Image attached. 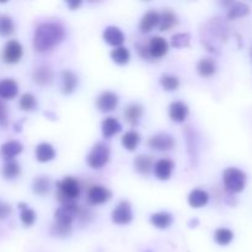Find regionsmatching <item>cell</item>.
<instances>
[{
	"label": "cell",
	"instance_id": "obj_1",
	"mask_svg": "<svg viewBox=\"0 0 252 252\" xmlns=\"http://www.w3.org/2000/svg\"><path fill=\"white\" fill-rule=\"evenodd\" d=\"M65 38V29L59 22H42L33 33V47L39 53H47L62 43Z\"/></svg>",
	"mask_w": 252,
	"mask_h": 252
},
{
	"label": "cell",
	"instance_id": "obj_2",
	"mask_svg": "<svg viewBox=\"0 0 252 252\" xmlns=\"http://www.w3.org/2000/svg\"><path fill=\"white\" fill-rule=\"evenodd\" d=\"M81 187L79 181L71 176L64 177L63 180L57 182V199L61 204L76 203L80 197Z\"/></svg>",
	"mask_w": 252,
	"mask_h": 252
},
{
	"label": "cell",
	"instance_id": "obj_3",
	"mask_svg": "<svg viewBox=\"0 0 252 252\" xmlns=\"http://www.w3.org/2000/svg\"><path fill=\"white\" fill-rule=\"evenodd\" d=\"M111 158L110 145L105 142H97L91 148L90 153L86 157V161L91 169H102L108 164Z\"/></svg>",
	"mask_w": 252,
	"mask_h": 252
},
{
	"label": "cell",
	"instance_id": "obj_4",
	"mask_svg": "<svg viewBox=\"0 0 252 252\" xmlns=\"http://www.w3.org/2000/svg\"><path fill=\"white\" fill-rule=\"evenodd\" d=\"M224 187L230 193H239L245 189L246 175L238 167H228L223 172Z\"/></svg>",
	"mask_w": 252,
	"mask_h": 252
},
{
	"label": "cell",
	"instance_id": "obj_5",
	"mask_svg": "<svg viewBox=\"0 0 252 252\" xmlns=\"http://www.w3.org/2000/svg\"><path fill=\"white\" fill-rule=\"evenodd\" d=\"M79 211H80V207L76 203L62 204L54 212V223L73 226L74 220L78 218Z\"/></svg>",
	"mask_w": 252,
	"mask_h": 252
},
{
	"label": "cell",
	"instance_id": "obj_6",
	"mask_svg": "<svg viewBox=\"0 0 252 252\" xmlns=\"http://www.w3.org/2000/svg\"><path fill=\"white\" fill-rule=\"evenodd\" d=\"M111 218H112L113 223L117 224V225H127V224L132 223L134 214H133L130 202L127 201V199L121 201L112 211Z\"/></svg>",
	"mask_w": 252,
	"mask_h": 252
},
{
	"label": "cell",
	"instance_id": "obj_7",
	"mask_svg": "<svg viewBox=\"0 0 252 252\" xmlns=\"http://www.w3.org/2000/svg\"><path fill=\"white\" fill-rule=\"evenodd\" d=\"M24 56V48L22 44L16 39H10L5 43L4 49H2V61L7 64H16L21 61Z\"/></svg>",
	"mask_w": 252,
	"mask_h": 252
},
{
	"label": "cell",
	"instance_id": "obj_8",
	"mask_svg": "<svg viewBox=\"0 0 252 252\" xmlns=\"http://www.w3.org/2000/svg\"><path fill=\"white\" fill-rule=\"evenodd\" d=\"M176 145L174 137L169 133H158L148 139V147L157 152H170Z\"/></svg>",
	"mask_w": 252,
	"mask_h": 252
},
{
	"label": "cell",
	"instance_id": "obj_9",
	"mask_svg": "<svg viewBox=\"0 0 252 252\" xmlns=\"http://www.w3.org/2000/svg\"><path fill=\"white\" fill-rule=\"evenodd\" d=\"M118 102H120V97L116 93L113 91H103L96 98V107L98 108V111L103 113L112 112L117 108Z\"/></svg>",
	"mask_w": 252,
	"mask_h": 252
},
{
	"label": "cell",
	"instance_id": "obj_10",
	"mask_svg": "<svg viewBox=\"0 0 252 252\" xmlns=\"http://www.w3.org/2000/svg\"><path fill=\"white\" fill-rule=\"evenodd\" d=\"M148 51H149L150 58L160 59L165 57L169 52V43L166 39L161 36H154L148 42Z\"/></svg>",
	"mask_w": 252,
	"mask_h": 252
},
{
	"label": "cell",
	"instance_id": "obj_11",
	"mask_svg": "<svg viewBox=\"0 0 252 252\" xmlns=\"http://www.w3.org/2000/svg\"><path fill=\"white\" fill-rule=\"evenodd\" d=\"M111 198H112V192H111V189H107L106 186H102V185H95L88 192L89 202L91 204H94V206L107 203Z\"/></svg>",
	"mask_w": 252,
	"mask_h": 252
},
{
	"label": "cell",
	"instance_id": "obj_12",
	"mask_svg": "<svg viewBox=\"0 0 252 252\" xmlns=\"http://www.w3.org/2000/svg\"><path fill=\"white\" fill-rule=\"evenodd\" d=\"M175 164L171 159H160L158 160L154 164V171L155 177L160 181H167V180L171 179L172 172H174Z\"/></svg>",
	"mask_w": 252,
	"mask_h": 252
},
{
	"label": "cell",
	"instance_id": "obj_13",
	"mask_svg": "<svg viewBox=\"0 0 252 252\" xmlns=\"http://www.w3.org/2000/svg\"><path fill=\"white\" fill-rule=\"evenodd\" d=\"M102 38L106 43L112 46L113 48H116V47H121L123 43H125L126 34L120 27L107 26L105 30H103Z\"/></svg>",
	"mask_w": 252,
	"mask_h": 252
},
{
	"label": "cell",
	"instance_id": "obj_14",
	"mask_svg": "<svg viewBox=\"0 0 252 252\" xmlns=\"http://www.w3.org/2000/svg\"><path fill=\"white\" fill-rule=\"evenodd\" d=\"M189 113V105L184 101H172L169 106V116L171 121L176 123H182L186 121Z\"/></svg>",
	"mask_w": 252,
	"mask_h": 252
},
{
	"label": "cell",
	"instance_id": "obj_15",
	"mask_svg": "<svg viewBox=\"0 0 252 252\" xmlns=\"http://www.w3.org/2000/svg\"><path fill=\"white\" fill-rule=\"evenodd\" d=\"M32 79L34 83L39 86H46L53 81L54 71L51 66L48 65H39L32 73Z\"/></svg>",
	"mask_w": 252,
	"mask_h": 252
},
{
	"label": "cell",
	"instance_id": "obj_16",
	"mask_svg": "<svg viewBox=\"0 0 252 252\" xmlns=\"http://www.w3.org/2000/svg\"><path fill=\"white\" fill-rule=\"evenodd\" d=\"M160 14L155 10H149L142 16L139 21V30L143 33H149L155 27L159 26Z\"/></svg>",
	"mask_w": 252,
	"mask_h": 252
},
{
	"label": "cell",
	"instance_id": "obj_17",
	"mask_svg": "<svg viewBox=\"0 0 252 252\" xmlns=\"http://www.w3.org/2000/svg\"><path fill=\"white\" fill-rule=\"evenodd\" d=\"M62 79V91L65 95H70L76 90L79 85V78L74 71L69 69H64L61 74Z\"/></svg>",
	"mask_w": 252,
	"mask_h": 252
},
{
	"label": "cell",
	"instance_id": "obj_18",
	"mask_svg": "<svg viewBox=\"0 0 252 252\" xmlns=\"http://www.w3.org/2000/svg\"><path fill=\"white\" fill-rule=\"evenodd\" d=\"M24 150V145L17 140H7L0 147V157L6 161L14 160L15 157L20 155Z\"/></svg>",
	"mask_w": 252,
	"mask_h": 252
},
{
	"label": "cell",
	"instance_id": "obj_19",
	"mask_svg": "<svg viewBox=\"0 0 252 252\" xmlns=\"http://www.w3.org/2000/svg\"><path fill=\"white\" fill-rule=\"evenodd\" d=\"M19 94V84L11 78L0 80V100H12Z\"/></svg>",
	"mask_w": 252,
	"mask_h": 252
},
{
	"label": "cell",
	"instance_id": "obj_20",
	"mask_svg": "<svg viewBox=\"0 0 252 252\" xmlns=\"http://www.w3.org/2000/svg\"><path fill=\"white\" fill-rule=\"evenodd\" d=\"M57 153L56 149H54L53 145L51 143L42 142L39 143L36 147V150H34V157H36V160L39 162H49L56 158Z\"/></svg>",
	"mask_w": 252,
	"mask_h": 252
},
{
	"label": "cell",
	"instance_id": "obj_21",
	"mask_svg": "<svg viewBox=\"0 0 252 252\" xmlns=\"http://www.w3.org/2000/svg\"><path fill=\"white\" fill-rule=\"evenodd\" d=\"M154 159L152 155L148 154H140L135 157L134 161H133V166H134L135 171L139 172L140 175H149L154 169Z\"/></svg>",
	"mask_w": 252,
	"mask_h": 252
},
{
	"label": "cell",
	"instance_id": "obj_22",
	"mask_svg": "<svg viewBox=\"0 0 252 252\" xmlns=\"http://www.w3.org/2000/svg\"><path fill=\"white\" fill-rule=\"evenodd\" d=\"M179 25V16L175 11L171 9H165L164 11L160 14V22H159V30L161 32L170 31L171 29L176 27Z\"/></svg>",
	"mask_w": 252,
	"mask_h": 252
},
{
	"label": "cell",
	"instance_id": "obj_23",
	"mask_svg": "<svg viewBox=\"0 0 252 252\" xmlns=\"http://www.w3.org/2000/svg\"><path fill=\"white\" fill-rule=\"evenodd\" d=\"M143 113H144V108L138 102L128 103L127 107L125 108V118L130 126H137L142 118Z\"/></svg>",
	"mask_w": 252,
	"mask_h": 252
},
{
	"label": "cell",
	"instance_id": "obj_24",
	"mask_svg": "<svg viewBox=\"0 0 252 252\" xmlns=\"http://www.w3.org/2000/svg\"><path fill=\"white\" fill-rule=\"evenodd\" d=\"M197 73L202 78H211L217 73V62L211 57H203L197 63Z\"/></svg>",
	"mask_w": 252,
	"mask_h": 252
},
{
	"label": "cell",
	"instance_id": "obj_25",
	"mask_svg": "<svg viewBox=\"0 0 252 252\" xmlns=\"http://www.w3.org/2000/svg\"><path fill=\"white\" fill-rule=\"evenodd\" d=\"M209 202V194L208 192L204 191L202 189H194L189 192V204L192 208H202V207L207 206Z\"/></svg>",
	"mask_w": 252,
	"mask_h": 252
},
{
	"label": "cell",
	"instance_id": "obj_26",
	"mask_svg": "<svg viewBox=\"0 0 252 252\" xmlns=\"http://www.w3.org/2000/svg\"><path fill=\"white\" fill-rule=\"evenodd\" d=\"M101 130H102V135L105 138H111L113 135L118 134L122 130V125L120 121L116 117H106L101 123Z\"/></svg>",
	"mask_w": 252,
	"mask_h": 252
},
{
	"label": "cell",
	"instance_id": "obj_27",
	"mask_svg": "<svg viewBox=\"0 0 252 252\" xmlns=\"http://www.w3.org/2000/svg\"><path fill=\"white\" fill-rule=\"evenodd\" d=\"M150 223L158 229H167L174 223V216L169 212H157L150 216Z\"/></svg>",
	"mask_w": 252,
	"mask_h": 252
},
{
	"label": "cell",
	"instance_id": "obj_28",
	"mask_svg": "<svg viewBox=\"0 0 252 252\" xmlns=\"http://www.w3.org/2000/svg\"><path fill=\"white\" fill-rule=\"evenodd\" d=\"M17 207H19L20 209V219H21V223L24 224L25 226H27V228L33 225V224L36 223L37 219L36 212L32 208H30L29 204L24 203V202H20V203L17 204Z\"/></svg>",
	"mask_w": 252,
	"mask_h": 252
},
{
	"label": "cell",
	"instance_id": "obj_29",
	"mask_svg": "<svg viewBox=\"0 0 252 252\" xmlns=\"http://www.w3.org/2000/svg\"><path fill=\"white\" fill-rule=\"evenodd\" d=\"M140 140H142V137H140L139 133L137 130H128L123 134L122 137V145L126 150L128 152H134L135 149L138 148L139 145Z\"/></svg>",
	"mask_w": 252,
	"mask_h": 252
},
{
	"label": "cell",
	"instance_id": "obj_30",
	"mask_svg": "<svg viewBox=\"0 0 252 252\" xmlns=\"http://www.w3.org/2000/svg\"><path fill=\"white\" fill-rule=\"evenodd\" d=\"M20 174H21V166H20L16 160H10V161H6L2 165L1 176L7 181L15 180L16 177L20 176Z\"/></svg>",
	"mask_w": 252,
	"mask_h": 252
},
{
	"label": "cell",
	"instance_id": "obj_31",
	"mask_svg": "<svg viewBox=\"0 0 252 252\" xmlns=\"http://www.w3.org/2000/svg\"><path fill=\"white\" fill-rule=\"evenodd\" d=\"M52 181L48 176H37L32 182V189L38 196H44L51 191Z\"/></svg>",
	"mask_w": 252,
	"mask_h": 252
},
{
	"label": "cell",
	"instance_id": "obj_32",
	"mask_svg": "<svg viewBox=\"0 0 252 252\" xmlns=\"http://www.w3.org/2000/svg\"><path fill=\"white\" fill-rule=\"evenodd\" d=\"M111 59L118 65H126L130 61V52L127 47H116L111 51Z\"/></svg>",
	"mask_w": 252,
	"mask_h": 252
},
{
	"label": "cell",
	"instance_id": "obj_33",
	"mask_svg": "<svg viewBox=\"0 0 252 252\" xmlns=\"http://www.w3.org/2000/svg\"><path fill=\"white\" fill-rule=\"evenodd\" d=\"M15 32V22L10 15L0 14V36L9 37Z\"/></svg>",
	"mask_w": 252,
	"mask_h": 252
},
{
	"label": "cell",
	"instance_id": "obj_34",
	"mask_svg": "<svg viewBox=\"0 0 252 252\" xmlns=\"http://www.w3.org/2000/svg\"><path fill=\"white\" fill-rule=\"evenodd\" d=\"M159 83L165 91H176L181 84L179 76L172 75V74H162L160 76Z\"/></svg>",
	"mask_w": 252,
	"mask_h": 252
},
{
	"label": "cell",
	"instance_id": "obj_35",
	"mask_svg": "<svg viewBox=\"0 0 252 252\" xmlns=\"http://www.w3.org/2000/svg\"><path fill=\"white\" fill-rule=\"evenodd\" d=\"M38 102H37V98L33 94L31 93H25L22 94L21 97L19 100V106L22 111H26V112H31L34 108L37 107Z\"/></svg>",
	"mask_w": 252,
	"mask_h": 252
},
{
	"label": "cell",
	"instance_id": "obj_36",
	"mask_svg": "<svg viewBox=\"0 0 252 252\" xmlns=\"http://www.w3.org/2000/svg\"><path fill=\"white\" fill-rule=\"evenodd\" d=\"M234 233L228 228H219L214 233V240L218 245L226 246L233 241Z\"/></svg>",
	"mask_w": 252,
	"mask_h": 252
},
{
	"label": "cell",
	"instance_id": "obj_37",
	"mask_svg": "<svg viewBox=\"0 0 252 252\" xmlns=\"http://www.w3.org/2000/svg\"><path fill=\"white\" fill-rule=\"evenodd\" d=\"M191 44V34L189 32H179L171 37V46L175 48H186Z\"/></svg>",
	"mask_w": 252,
	"mask_h": 252
},
{
	"label": "cell",
	"instance_id": "obj_38",
	"mask_svg": "<svg viewBox=\"0 0 252 252\" xmlns=\"http://www.w3.org/2000/svg\"><path fill=\"white\" fill-rule=\"evenodd\" d=\"M250 9L246 4L244 2H234L230 6L228 11V17L229 19H236V17H243L245 15L249 14Z\"/></svg>",
	"mask_w": 252,
	"mask_h": 252
},
{
	"label": "cell",
	"instance_id": "obj_39",
	"mask_svg": "<svg viewBox=\"0 0 252 252\" xmlns=\"http://www.w3.org/2000/svg\"><path fill=\"white\" fill-rule=\"evenodd\" d=\"M73 233V226L71 225H63V224L53 223L51 226V234L56 238H68Z\"/></svg>",
	"mask_w": 252,
	"mask_h": 252
},
{
	"label": "cell",
	"instance_id": "obj_40",
	"mask_svg": "<svg viewBox=\"0 0 252 252\" xmlns=\"http://www.w3.org/2000/svg\"><path fill=\"white\" fill-rule=\"evenodd\" d=\"M135 49H137L138 54H139L140 58L145 59V61H150V54L148 51V46L145 43H137L135 44Z\"/></svg>",
	"mask_w": 252,
	"mask_h": 252
},
{
	"label": "cell",
	"instance_id": "obj_41",
	"mask_svg": "<svg viewBox=\"0 0 252 252\" xmlns=\"http://www.w3.org/2000/svg\"><path fill=\"white\" fill-rule=\"evenodd\" d=\"M11 212H12V208L9 203L0 201V220L7 218V217L11 214Z\"/></svg>",
	"mask_w": 252,
	"mask_h": 252
},
{
	"label": "cell",
	"instance_id": "obj_42",
	"mask_svg": "<svg viewBox=\"0 0 252 252\" xmlns=\"http://www.w3.org/2000/svg\"><path fill=\"white\" fill-rule=\"evenodd\" d=\"M7 107L4 101L0 100V126L5 127L7 126Z\"/></svg>",
	"mask_w": 252,
	"mask_h": 252
},
{
	"label": "cell",
	"instance_id": "obj_43",
	"mask_svg": "<svg viewBox=\"0 0 252 252\" xmlns=\"http://www.w3.org/2000/svg\"><path fill=\"white\" fill-rule=\"evenodd\" d=\"M66 5H68V7L70 10H76L81 5V1L80 0H78V1H76V0H73V1L66 2Z\"/></svg>",
	"mask_w": 252,
	"mask_h": 252
},
{
	"label": "cell",
	"instance_id": "obj_44",
	"mask_svg": "<svg viewBox=\"0 0 252 252\" xmlns=\"http://www.w3.org/2000/svg\"><path fill=\"white\" fill-rule=\"evenodd\" d=\"M198 224H199V220L198 219H191V220L189 221V228H197V226H198Z\"/></svg>",
	"mask_w": 252,
	"mask_h": 252
},
{
	"label": "cell",
	"instance_id": "obj_45",
	"mask_svg": "<svg viewBox=\"0 0 252 252\" xmlns=\"http://www.w3.org/2000/svg\"><path fill=\"white\" fill-rule=\"evenodd\" d=\"M147 252H152V251H147Z\"/></svg>",
	"mask_w": 252,
	"mask_h": 252
}]
</instances>
